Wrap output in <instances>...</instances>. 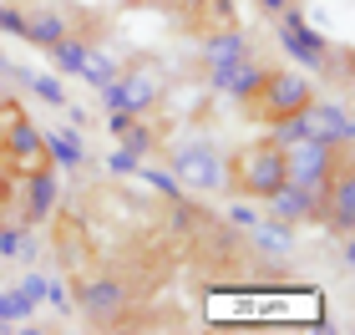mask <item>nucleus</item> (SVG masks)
<instances>
[{
  "label": "nucleus",
  "instance_id": "obj_1",
  "mask_svg": "<svg viewBox=\"0 0 355 335\" xmlns=\"http://www.w3.org/2000/svg\"><path fill=\"white\" fill-rule=\"evenodd\" d=\"M340 163H350V142L300 137V142L284 148V183H300V188H310V194H325Z\"/></svg>",
  "mask_w": 355,
  "mask_h": 335
},
{
  "label": "nucleus",
  "instance_id": "obj_2",
  "mask_svg": "<svg viewBox=\"0 0 355 335\" xmlns=\"http://www.w3.org/2000/svg\"><path fill=\"white\" fill-rule=\"evenodd\" d=\"M310 102H315V87H310V76H300V71H264L259 87H254V97H244V107L259 122L289 117V112H300Z\"/></svg>",
  "mask_w": 355,
  "mask_h": 335
},
{
  "label": "nucleus",
  "instance_id": "obj_3",
  "mask_svg": "<svg viewBox=\"0 0 355 335\" xmlns=\"http://www.w3.org/2000/svg\"><path fill=\"white\" fill-rule=\"evenodd\" d=\"M229 183L239 188V194H249V198H269L274 188L284 183V148H274V142H254V148H244L234 157V168H229Z\"/></svg>",
  "mask_w": 355,
  "mask_h": 335
},
{
  "label": "nucleus",
  "instance_id": "obj_4",
  "mask_svg": "<svg viewBox=\"0 0 355 335\" xmlns=\"http://www.w3.org/2000/svg\"><path fill=\"white\" fill-rule=\"evenodd\" d=\"M71 310L92 315L96 325H117L127 310V284L117 275H82L71 280Z\"/></svg>",
  "mask_w": 355,
  "mask_h": 335
},
{
  "label": "nucleus",
  "instance_id": "obj_5",
  "mask_svg": "<svg viewBox=\"0 0 355 335\" xmlns=\"http://www.w3.org/2000/svg\"><path fill=\"white\" fill-rule=\"evenodd\" d=\"M168 168H173V178L183 183V188H203V194H214V188L229 183V168H223V157L214 153V142H183V148H173L168 157Z\"/></svg>",
  "mask_w": 355,
  "mask_h": 335
},
{
  "label": "nucleus",
  "instance_id": "obj_6",
  "mask_svg": "<svg viewBox=\"0 0 355 335\" xmlns=\"http://www.w3.org/2000/svg\"><path fill=\"white\" fill-rule=\"evenodd\" d=\"M279 46L300 61L304 71H325V67H330V41L320 36V31L304 21L295 6H284V10H279Z\"/></svg>",
  "mask_w": 355,
  "mask_h": 335
},
{
  "label": "nucleus",
  "instance_id": "obj_7",
  "mask_svg": "<svg viewBox=\"0 0 355 335\" xmlns=\"http://www.w3.org/2000/svg\"><path fill=\"white\" fill-rule=\"evenodd\" d=\"M157 97H163V82H157V71H117V76L102 87L107 112H132V117L153 112Z\"/></svg>",
  "mask_w": 355,
  "mask_h": 335
},
{
  "label": "nucleus",
  "instance_id": "obj_8",
  "mask_svg": "<svg viewBox=\"0 0 355 335\" xmlns=\"http://www.w3.org/2000/svg\"><path fill=\"white\" fill-rule=\"evenodd\" d=\"M264 209L269 218H284V223H325V194H310L300 183H279L264 198Z\"/></svg>",
  "mask_w": 355,
  "mask_h": 335
},
{
  "label": "nucleus",
  "instance_id": "obj_9",
  "mask_svg": "<svg viewBox=\"0 0 355 335\" xmlns=\"http://www.w3.org/2000/svg\"><path fill=\"white\" fill-rule=\"evenodd\" d=\"M0 153H6L21 173H31V168L46 163V137L36 132V122H31V117H10L6 122V137H0Z\"/></svg>",
  "mask_w": 355,
  "mask_h": 335
},
{
  "label": "nucleus",
  "instance_id": "obj_10",
  "mask_svg": "<svg viewBox=\"0 0 355 335\" xmlns=\"http://www.w3.org/2000/svg\"><path fill=\"white\" fill-rule=\"evenodd\" d=\"M259 76H264V67H259V61H249V56L214 61V67H208V82H214V92H223V97H239V102L254 97Z\"/></svg>",
  "mask_w": 355,
  "mask_h": 335
},
{
  "label": "nucleus",
  "instance_id": "obj_11",
  "mask_svg": "<svg viewBox=\"0 0 355 335\" xmlns=\"http://www.w3.org/2000/svg\"><path fill=\"white\" fill-rule=\"evenodd\" d=\"M56 198H61V183H56V173H51V163H41V168H31L26 173V229L31 223H46L56 214Z\"/></svg>",
  "mask_w": 355,
  "mask_h": 335
},
{
  "label": "nucleus",
  "instance_id": "obj_12",
  "mask_svg": "<svg viewBox=\"0 0 355 335\" xmlns=\"http://www.w3.org/2000/svg\"><path fill=\"white\" fill-rule=\"evenodd\" d=\"M310 137L320 142H350V112L340 102H310Z\"/></svg>",
  "mask_w": 355,
  "mask_h": 335
},
{
  "label": "nucleus",
  "instance_id": "obj_13",
  "mask_svg": "<svg viewBox=\"0 0 355 335\" xmlns=\"http://www.w3.org/2000/svg\"><path fill=\"white\" fill-rule=\"evenodd\" d=\"M46 137V163H56V168H82L87 163V142L76 127H61V132H41Z\"/></svg>",
  "mask_w": 355,
  "mask_h": 335
},
{
  "label": "nucleus",
  "instance_id": "obj_14",
  "mask_svg": "<svg viewBox=\"0 0 355 335\" xmlns=\"http://www.w3.org/2000/svg\"><path fill=\"white\" fill-rule=\"evenodd\" d=\"M234 56H249L244 26H223V31H214V36L203 41V61L208 67H214V61H234Z\"/></svg>",
  "mask_w": 355,
  "mask_h": 335
},
{
  "label": "nucleus",
  "instance_id": "obj_15",
  "mask_svg": "<svg viewBox=\"0 0 355 335\" xmlns=\"http://www.w3.org/2000/svg\"><path fill=\"white\" fill-rule=\"evenodd\" d=\"M15 82H21L31 97H41L46 107H67V87L56 82V76H46V71H31V67H6Z\"/></svg>",
  "mask_w": 355,
  "mask_h": 335
},
{
  "label": "nucleus",
  "instance_id": "obj_16",
  "mask_svg": "<svg viewBox=\"0 0 355 335\" xmlns=\"http://www.w3.org/2000/svg\"><path fill=\"white\" fill-rule=\"evenodd\" d=\"M61 36H71L67 15H56V10H31V15H26V41H36V46H56Z\"/></svg>",
  "mask_w": 355,
  "mask_h": 335
},
{
  "label": "nucleus",
  "instance_id": "obj_17",
  "mask_svg": "<svg viewBox=\"0 0 355 335\" xmlns=\"http://www.w3.org/2000/svg\"><path fill=\"white\" fill-rule=\"evenodd\" d=\"M254 244H259L264 254H279V259H284V254L289 249H295V223H284V218H269V223H254Z\"/></svg>",
  "mask_w": 355,
  "mask_h": 335
},
{
  "label": "nucleus",
  "instance_id": "obj_18",
  "mask_svg": "<svg viewBox=\"0 0 355 335\" xmlns=\"http://www.w3.org/2000/svg\"><path fill=\"white\" fill-rule=\"evenodd\" d=\"M300 137H310V112H304V107L269 122V142H274V148H289V142H300Z\"/></svg>",
  "mask_w": 355,
  "mask_h": 335
},
{
  "label": "nucleus",
  "instance_id": "obj_19",
  "mask_svg": "<svg viewBox=\"0 0 355 335\" xmlns=\"http://www.w3.org/2000/svg\"><path fill=\"white\" fill-rule=\"evenodd\" d=\"M132 178H142V183H148V188H153V194L163 198V203L183 198V183L173 178V168H153V163H137V173H132Z\"/></svg>",
  "mask_w": 355,
  "mask_h": 335
},
{
  "label": "nucleus",
  "instance_id": "obj_20",
  "mask_svg": "<svg viewBox=\"0 0 355 335\" xmlns=\"http://www.w3.org/2000/svg\"><path fill=\"white\" fill-rule=\"evenodd\" d=\"M46 51H51V61H56L61 71H76V76H82V67H87V51H92V46H87V41L61 36L56 46H46Z\"/></svg>",
  "mask_w": 355,
  "mask_h": 335
},
{
  "label": "nucleus",
  "instance_id": "obj_21",
  "mask_svg": "<svg viewBox=\"0 0 355 335\" xmlns=\"http://www.w3.org/2000/svg\"><path fill=\"white\" fill-rule=\"evenodd\" d=\"M117 71H122V67H117V61H112L107 51H96V46L87 51V67H82V76H87L92 87H107V82H112V76H117Z\"/></svg>",
  "mask_w": 355,
  "mask_h": 335
},
{
  "label": "nucleus",
  "instance_id": "obj_22",
  "mask_svg": "<svg viewBox=\"0 0 355 335\" xmlns=\"http://www.w3.org/2000/svg\"><path fill=\"white\" fill-rule=\"evenodd\" d=\"M31 310H36V305H31L21 290H0V320H10V325H15V320H26Z\"/></svg>",
  "mask_w": 355,
  "mask_h": 335
},
{
  "label": "nucleus",
  "instance_id": "obj_23",
  "mask_svg": "<svg viewBox=\"0 0 355 335\" xmlns=\"http://www.w3.org/2000/svg\"><path fill=\"white\" fill-rule=\"evenodd\" d=\"M117 142H122V148H132L137 157H148V153L157 148V132H153V127H137V122H132V127H127V132H122Z\"/></svg>",
  "mask_w": 355,
  "mask_h": 335
},
{
  "label": "nucleus",
  "instance_id": "obj_24",
  "mask_svg": "<svg viewBox=\"0 0 355 335\" xmlns=\"http://www.w3.org/2000/svg\"><path fill=\"white\" fill-rule=\"evenodd\" d=\"M137 163H142V157H137L132 148H122V142H117V148H112V157H107V173H112V178H132Z\"/></svg>",
  "mask_w": 355,
  "mask_h": 335
},
{
  "label": "nucleus",
  "instance_id": "obj_25",
  "mask_svg": "<svg viewBox=\"0 0 355 335\" xmlns=\"http://www.w3.org/2000/svg\"><path fill=\"white\" fill-rule=\"evenodd\" d=\"M46 305H56L61 315H71V290L61 280H46Z\"/></svg>",
  "mask_w": 355,
  "mask_h": 335
},
{
  "label": "nucleus",
  "instance_id": "obj_26",
  "mask_svg": "<svg viewBox=\"0 0 355 335\" xmlns=\"http://www.w3.org/2000/svg\"><path fill=\"white\" fill-rule=\"evenodd\" d=\"M229 223H234V229H254V223H259V209H249V203H229Z\"/></svg>",
  "mask_w": 355,
  "mask_h": 335
},
{
  "label": "nucleus",
  "instance_id": "obj_27",
  "mask_svg": "<svg viewBox=\"0 0 355 335\" xmlns=\"http://www.w3.org/2000/svg\"><path fill=\"white\" fill-rule=\"evenodd\" d=\"M15 290H21L31 305H41V300H46V280H41V275H26L21 284H15Z\"/></svg>",
  "mask_w": 355,
  "mask_h": 335
},
{
  "label": "nucleus",
  "instance_id": "obj_28",
  "mask_svg": "<svg viewBox=\"0 0 355 335\" xmlns=\"http://www.w3.org/2000/svg\"><path fill=\"white\" fill-rule=\"evenodd\" d=\"M21 234H26V229H6V223H0V259H15V249H21Z\"/></svg>",
  "mask_w": 355,
  "mask_h": 335
},
{
  "label": "nucleus",
  "instance_id": "obj_29",
  "mask_svg": "<svg viewBox=\"0 0 355 335\" xmlns=\"http://www.w3.org/2000/svg\"><path fill=\"white\" fill-rule=\"evenodd\" d=\"M132 122H137L132 112H107V127H112V137H122V132H127Z\"/></svg>",
  "mask_w": 355,
  "mask_h": 335
},
{
  "label": "nucleus",
  "instance_id": "obj_30",
  "mask_svg": "<svg viewBox=\"0 0 355 335\" xmlns=\"http://www.w3.org/2000/svg\"><path fill=\"white\" fill-rule=\"evenodd\" d=\"M36 254H41V244H36V239H31V234H21V249H15V259H36Z\"/></svg>",
  "mask_w": 355,
  "mask_h": 335
},
{
  "label": "nucleus",
  "instance_id": "obj_31",
  "mask_svg": "<svg viewBox=\"0 0 355 335\" xmlns=\"http://www.w3.org/2000/svg\"><path fill=\"white\" fill-rule=\"evenodd\" d=\"M259 6H264V10H284V6H289V0H259Z\"/></svg>",
  "mask_w": 355,
  "mask_h": 335
},
{
  "label": "nucleus",
  "instance_id": "obj_32",
  "mask_svg": "<svg viewBox=\"0 0 355 335\" xmlns=\"http://www.w3.org/2000/svg\"><path fill=\"white\" fill-rule=\"evenodd\" d=\"M178 6H183V10H198V6H203V0H178Z\"/></svg>",
  "mask_w": 355,
  "mask_h": 335
},
{
  "label": "nucleus",
  "instance_id": "obj_33",
  "mask_svg": "<svg viewBox=\"0 0 355 335\" xmlns=\"http://www.w3.org/2000/svg\"><path fill=\"white\" fill-rule=\"evenodd\" d=\"M6 330H10V320H0V335H6Z\"/></svg>",
  "mask_w": 355,
  "mask_h": 335
},
{
  "label": "nucleus",
  "instance_id": "obj_34",
  "mask_svg": "<svg viewBox=\"0 0 355 335\" xmlns=\"http://www.w3.org/2000/svg\"><path fill=\"white\" fill-rule=\"evenodd\" d=\"M0 97H6V76H0Z\"/></svg>",
  "mask_w": 355,
  "mask_h": 335
},
{
  "label": "nucleus",
  "instance_id": "obj_35",
  "mask_svg": "<svg viewBox=\"0 0 355 335\" xmlns=\"http://www.w3.org/2000/svg\"><path fill=\"white\" fill-rule=\"evenodd\" d=\"M0 194H6V183H0Z\"/></svg>",
  "mask_w": 355,
  "mask_h": 335
}]
</instances>
